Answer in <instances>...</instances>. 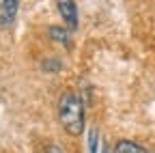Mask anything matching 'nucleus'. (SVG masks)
<instances>
[{
  "label": "nucleus",
  "mask_w": 155,
  "mask_h": 153,
  "mask_svg": "<svg viewBox=\"0 0 155 153\" xmlns=\"http://www.w3.org/2000/svg\"><path fill=\"white\" fill-rule=\"evenodd\" d=\"M58 121L71 136H80L84 129V101L73 91H63L58 99Z\"/></svg>",
  "instance_id": "obj_1"
},
{
  "label": "nucleus",
  "mask_w": 155,
  "mask_h": 153,
  "mask_svg": "<svg viewBox=\"0 0 155 153\" xmlns=\"http://www.w3.org/2000/svg\"><path fill=\"white\" fill-rule=\"evenodd\" d=\"M56 7L58 13H61L63 22L67 24L69 30L78 28V7H75V0H56Z\"/></svg>",
  "instance_id": "obj_2"
},
{
  "label": "nucleus",
  "mask_w": 155,
  "mask_h": 153,
  "mask_svg": "<svg viewBox=\"0 0 155 153\" xmlns=\"http://www.w3.org/2000/svg\"><path fill=\"white\" fill-rule=\"evenodd\" d=\"M19 0H0V30L9 28L17 17Z\"/></svg>",
  "instance_id": "obj_3"
},
{
  "label": "nucleus",
  "mask_w": 155,
  "mask_h": 153,
  "mask_svg": "<svg viewBox=\"0 0 155 153\" xmlns=\"http://www.w3.org/2000/svg\"><path fill=\"white\" fill-rule=\"evenodd\" d=\"M48 37L56 43H63V45H71V37H69V30H65L63 26H50L48 28Z\"/></svg>",
  "instance_id": "obj_4"
},
{
  "label": "nucleus",
  "mask_w": 155,
  "mask_h": 153,
  "mask_svg": "<svg viewBox=\"0 0 155 153\" xmlns=\"http://www.w3.org/2000/svg\"><path fill=\"white\" fill-rule=\"evenodd\" d=\"M114 153H149L144 147H140L138 142L131 140H119L114 145Z\"/></svg>",
  "instance_id": "obj_5"
},
{
  "label": "nucleus",
  "mask_w": 155,
  "mask_h": 153,
  "mask_svg": "<svg viewBox=\"0 0 155 153\" xmlns=\"http://www.w3.org/2000/svg\"><path fill=\"white\" fill-rule=\"evenodd\" d=\"M41 69L45 71V73H56V71H61L63 69V63H61V58H48V61H43L41 63Z\"/></svg>",
  "instance_id": "obj_6"
},
{
  "label": "nucleus",
  "mask_w": 155,
  "mask_h": 153,
  "mask_svg": "<svg viewBox=\"0 0 155 153\" xmlns=\"http://www.w3.org/2000/svg\"><path fill=\"white\" fill-rule=\"evenodd\" d=\"M97 145H99V131H97V127H91V131H88V153H97Z\"/></svg>",
  "instance_id": "obj_7"
},
{
  "label": "nucleus",
  "mask_w": 155,
  "mask_h": 153,
  "mask_svg": "<svg viewBox=\"0 0 155 153\" xmlns=\"http://www.w3.org/2000/svg\"><path fill=\"white\" fill-rule=\"evenodd\" d=\"M45 153H63V151H61V147H58V145H50V147L45 149Z\"/></svg>",
  "instance_id": "obj_8"
},
{
  "label": "nucleus",
  "mask_w": 155,
  "mask_h": 153,
  "mask_svg": "<svg viewBox=\"0 0 155 153\" xmlns=\"http://www.w3.org/2000/svg\"><path fill=\"white\" fill-rule=\"evenodd\" d=\"M101 153H110V151H108V149H104V151H101Z\"/></svg>",
  "instance_id": "obj_9"
}]
</instances>
